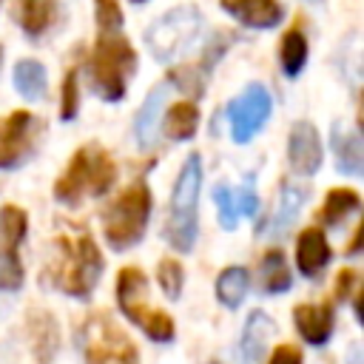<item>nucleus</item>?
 Here are the masks:
<instances>
[{
    "instance_id": "1",
    "label": "nucleus",
    "mask_w": 364,
    "mask_h": 364,
    "mask_svg": "<svg viewBox=\"0 0 364 364\" xmlns=\"http://www.w3.org/2000/svg\"><path fill=\"white\" fill-rule=\"evenodd\" d=\"M102 273V256L85 230L60 233L54 239V253L48 262V279L68 296L85 299Z\"/></svg>"
},
{
    "instance_id": "2",
    "label": "nucleus",
    "mask_w": 364,
    "mask_h": 364,
    "mask_svg": "<svg viewBox=\"0 0 364 364\" xmlns=\"http://www.w3.org/2000/svg\"><path fill=\"white\" fill-rule=\"evenodd\" d=\"M114 179H117V165L111 154L102 145L88 142L74 151L65 171L57 176L54 196L65 205H77L82 196H102L114 185Z\"/></svg>"
},
{
    "instance_id": "3",
    "label": "nucleus",
    "mask_w": 364,
    "mask_h": 364,
    "mask_svg": "<svg viewBox=\"0 0 364 364\" xmlns=\"http://www.w3.org/2000/svg\"><path fill=\"white\" fill-rule=\"evenodd\" d=\"M136 71V51L119 34H100L91 51L88 77L102 100H122L131 74Z\"/></svg>"
},
{
    "instance_id": "4",
    "label": "nucleus",
    "mask_w": 364,
    "mask_h": 364,
    "mask_svg": "<svg viewBox=\"0 0 364 364\" xmlns=\"http://www.w3.org/2000/svg\"><path fill=\"white\" fill-rule=\"evenodd\" d=\"M199 188H202V165H199V156L191 154L182 162V171L176 176L173 196H171V210H168V228H165L168 242L182 253H188L193 247V242H196Z\"/></svg>"
},
{
    "instance_id": "5",
    "label": "nucleus",
    "mask_w": 364,
    "mask_h": 364,
    "mask_svg": "<svg viewBox=\"0 0 364 364\" xmlns=\"http://www.w3.org/2000/svg\"><path fill=\"white\" fill-rule=\"evenodd\" d=\"M148 216H151V193L142 182H134L102 213L105 242L114 250H128L131 245H136L142 239Z\"/></svg>"
},
{
    "instance_id": "6",
    "label": "nucleus",
    "mask_w": 364,
    "mask_h": 364,
    "mask_svg": "<svg viewBox=\"0 0 364 364\" xmlns=\"http://www.w3.org/2000/svg\"><path fill=\"white\" fill-rule=\"evenodd\" d=\"M117 304L154 341H171L173 338V318L148 304V282H145V273L139 267H122L119 270V276H117Z\"/></svg>"
},
{
    "instance_id": "7",
    "label": "nucleus",
    "mask_w": 364,
    "mask_h": 364,
    "mask_svg": "<svg viewBox=\"0 0 364 364\" xmlns=\"http://www.w3.org/2000/svg\"><path fill=\"white\" fill-rule=\"evenodd\" d=\"M202 34V14L196 6H176L168 14H162L145 34L148 48L156 60H176L185 54L196 37Z\"/></svg>"
},
{
    "instance_id": "8",
    "label": "nucleus",
    "mask_w": 364,
    "mask_h": 364,
    "mask_svg": "<svg viewBox=\"0 0 364 364\" xmlns=\"http://www.w3.org/2000/svg\"><path fill=\"white\" fill-rule=\"evenodd\" d=\"M82 355H85V364H139V353L134 341L105 313H94L85 318Z\"/></svg>"
},
{
    "instance_id": "9",
    "label": "nucleus",
    "mask_w": 364,
    "mask_h": 364,
    "mask_svg": "<svg viewBox=\"0 0 364 364\" xmlns=\"http://www.w3.org/2000/svg\"><path fill=\"white\" fill-rule=\"evenodd\" d=\"M28 216L17 205L0 208V290H17L23 284V264L17 247L26 236Z\"/></svg>"
},
{
    "instance_id": "10",
    "label": "nucleus",
    "mask_w": 364,
    "mask_h": 364,
    "mask_svg": "<svg viewBox=\"0 0 364 364\" xmlns=\"http://www.w3.org/2000/svg\"><path fill=\"white\" fill-rule=\"evenodd\" d=\"M270 117V94L264 85L253 82L247 85L230 105H228V119H230V134L236 142H247Z\"/></svg>"
},
{
    "instance_id": "11",
    "label": "nucleus",
    "mask_w": 364,
    "mask_h": 364,
    "mask_svg": "<svg viewBox=\"0 0 364 364\" xmlns=\"http://www.w3.org/2000/svg\"><path fill=\"white\" fill-rule=\"evenodd\" d=\"M37 119L31 111H11L0 119V168H14L23 162L34 145Z\"/></svg>"
},
{
    "instance_id": "12",
    "label": "nucleus",
    "mask_w": 364,
    "mask_h": 364,
    "mask_svg": "<svg viewBox=\"0 0 364 364\" xmlns=\"http://www.w3.org/2000/svg\"><path fill=\"white\" fill-rule=\"evenodd\" d=\"M287 156H290V168L301 176H310L321 168V142H318V131L310 122L301 119L290 128Z\"/></svg>"
},
{
    "instance_id": "13",
    "label": "nucleus",
    "mask_w": 364,
    "mask_h": 364,
    "mask_svg": "<svg viewBox=\"0 0 364 364\" xmlns=\"http://www.w3.org/2000/svg\"><path fill=\"white\" fill-rule=\"evenodd\" d=\"M219 6L250 28H270L284 14L279 0H219Z\"/></svg>"
},
{
    "instance_id": "14",
    "label": "nucleus",
    "mask_w": 364,
    "mask_h": 364,
    "mask_svg": "<svg viewBox=\"0 0 364 364\" xmlns=\"http://www.w3.org/2000/svg\"><path fill=\"white\" fill-rule=\"evenodd\" d=\"M168 88H171V80L154 85L151 94L145 97L142 108L136 111L134 131H136V142H139V148H151V145L156 142V136H159V114H162V108H165Z\"/></svg>"
},
{
    "instance_id": "15",
    "label": "nucleus",
    "mask_w": 364,
    "mask_h": 364,
    "mask_svg": "<svg viewBox=\"0 0 364 364\" xmlns=\"http://www.w3.org/2000/svg\"><path fill=\"white\" fill-rule=\"evenodd\" d=\"M293 324L310 344H324L333 333V307L330 304H299L293 310Z\"/></svg>"
},
{
    "instance_id": "16",
    "label": "nucleus",
    "mask_w": 364,
    "mask_h": 364,
    "mask_svg": "<svg viewBox=\"0 0 364 364\" xmlns=\"http://www.w3.org/2000/svg\"><path fill=\"white\" fill-rule=\"evenodd\" d=\"M333 151H336V168L347 176H358L364 171V148L358 131L336 122L333 125Z\"/></svg>"
},
{
    "instance_id": "17",
    "label": "nucleus",
    "mask_w": 364,
    "mask_h": 364,
    "mask_svg": "<svg viewBox=\"0 0 364 364\" xmlns=\"http://www.w3.org/2000/svg\"><path fill=\"white\" fill-rule=\"evenodd\" d=\"M327 262H330V245H327L321 228H304L299 233V242H296V264H299V273L316 276Z\"/></svg>"
},
{
    "instance_id": "18",
    "label": "nucleus",
    "mask_w": 364,
    "mask_h": 364,
    "mask_svg": "<svg viewBox=\"0 0 364 364\" xmlns=\"http://www.w3.org/2000/svg\"><path fill=\"white\" fill-rule=\"evenodd\" d=\"M270 333H273V321H270L262 310H256V313L247 318L245 336H242V341H239V364H259Z\"/></svg>"
},
{
    "instance_id": "19",
    "label": "nucleus",
    "mask_w": 364,
    "mask_h": 364,
    "mask_svg": "<svg viewBox=\"0 0 364 364\" xmlns=\"http://www.w3.org/2000/svg\"><path fill=\"white\" fill-rule=\"evenodd\" d=\"M54 14H57V3L54 0H20L17 3L20 26L31 37H40L54 23Z\"/></svg>"
},
{
    "instance_id": "20",
    "label": "nucleus",
    "mask_w": 364,
    "mask_h": 364,
    "mask_svg": "<svg viewBox=\"0 0 364 364\" xmlns=\"http://www.w3.org/2000/svg\"><path fill=\"white\" fill-rule=\"evenodd\" d=\"M304 199H307V188L287 182V185L282 188V199H279L276 216L270 219V233H276V236H279V233H284V230L293 225V219L299 216V210H301Z\"/></svg>"
},
{
    "instance_id": "21",
    "label": "nucleus",
    "mask_w": 364,
    "mask_h": 364,
    "mask_svg": "<svg viewBox=\"0 0 364 364\" xmlns=\"http://www.w3.org/2000/svg\"><path fill=\"white\" fill-rule=\"evenodd\" d=\"M279 60H282V71L287 77H296L304 68V63H307V40H304V31L299 26L284 31L282 48H279Z\"/></svg>"
},
{
    "instance_id": "22",
    "label": "nucleus",
    "mask_w": 364,
    "mask_h": 364,
    "mask_svg": "<svg viewBox=\"0 0 364 364\" xmlns=\"http://www.w3.org/2000/svg\"><path fill=\"white\" fill-rule=\"evenodd\" d=\"M196 125H199V111L188 100L171 105L165 114V134L171 139H191L196 134Z\"/></svg>"
},
{
    "instance_id": "23",
    "label": "nucleus",
    "mask_w": 364,
    "mask_h": 364,
    "mask_svg": "<svg viewBox=\"0 0 364 364\" xmlns=\"http://www.w3.org/2000/svg\"><path fill=\"white\" fill-rule=\"evenodd\" d=\"M361 196L353 188H333L321 205V225H338L344 222V216H350L353 210H358Z\"/></svg>"
},
{
    "instance_id": "24",
    "label": "nucleus",
    "mask_w": 364,
    "mask_h": 364,
    "mask_svg": "<svg viewBox=\"0 0 364 364\" xmlns=\"http://www.w3.org/2000/svg\"><path fill=\"white\" fill-rule=\"evenodd\" d=\"M247 284H250V276L245 267H225L216 279V296L225 307H239L247 293Z\"/></svg>"
},
{
    "instance_id": "25",
    "label": "nucleus",
    "mask_w": 364,
    "mask_h": 364,
    "mask_svg": "<svg viewBox=\"0 0 364 364\" xmlns=\"http://www.w3.org/2000/svg\"><path fill=\"white\" fill-rule=\"evenodd\" d=\"M14 88L28 97V100H40L46 91V71L37 60H20L14 65Z\"/></svg>"
},
{
    "instance_id": "26",
    "label": "nucleus",
    "mask_w": 364,
    "mask_h": 364,
    "mask_svg": "<svg viewBox=\"0 0 364 364\" xmlns=\"http://www.w3.org/2000/svg\"><path fill=\"white\" fill-rule=\"evenodd\" d=\"M262 287L267 293H282L290 287V270H287V262L282 256V250H267L262 256Z\"/></svg>"
},
{
    "instance_id": "27",
    "label": "nucleus",
    "mask_w": 364,
    "mask_h": 364,
    "mask_svg": "<svg viewBox=\"0 0 364 364\" xmlns=\"http://www.w3.org/2000/svg\"><path fill=\"white\" fill-rule=\"evenodd\" d=\"M156 279H159V287L165 290L168 299H176L182 293L185 273H182V264L176 259H162L159 267H156Z\"/></svg>"
},
{
    "instance_id": "28",
    "label": "nucleus",
    "mask_w": 364,
    "mask_h": 364,
    "mask_svg": "<svg viewBox=\"0 0 364 364\" xmlns=\"http://www.w3.org/2000/svg\"><path fill=\"white\" fill-rule=\"evenodd\" d=\"M213 202H216V210H219V222L222 228L233 230L236 222H239V208H236V191L233 188H213Z\"/></svg>"
},
{
    "instance_id": "29",
    "label": "nucleus",
    "mask_w": 364,
    "mask_h": 364,
    "mask_svg": "<svg viewBox=\"0 0 364 364\" xmlns=\"http://www.w3.org/2000/svg\"><path fill=\"white\" fill-rule=\"evenodd\" d=\"M80 108V97H77V71L71 68L63 80V102H60V117L63 119H74Z\"/></svg>"
},
{
    "instance_id": "30",
    "label": "nucleus",
    "mask_w": 364,
    "mask_h": 364,
    "mask_svg": "<svg viewBox=\"0 0 364 364\" xmlns=\"http://www.w3.org/2000/svg\"><path fill=\"white\" fill-rule=\"evenodd\" d=\"M97 23L102 28H117L122 23V11L117 0H97Z\"/></svg>"
},
{
    "instance_id": "31",
    "label": "nucleus",
    "mask_w": 364,
    "mask_h": 364,
    "mask_svg": "<svg viewBox=\"0 0 364 364\" xmlns=\"http://www.w3.org/2000/svg\"><path fill=\"white\" fill-rule=\"evenodd\" d=\"M256 205H259L256 191H253L250 185H242V188L236 191V208H239V216H253V213H256Z\"/></svg>"
},
{
    "instance_id": "32",
    "label": "nucleus",
    "mask_w": 364,
    "mask_h": 364,
    "mask_svg": "<svg viewBox=\"0 0 364 364\" xmlns=\"http://www.w3.org/2000/svg\"><path fill=\"white\" fill-rule=\"evenodd\" d=\"M267 364H301V350L293 344H279Z\"/></svg>"
},
{
    "instance_id": "33",
    "label": "nucleus",
    "mask_w": 364,
    "mask_h": 364,
    "mask_svg": "<svg viewBox=\"0 0 364 364\" xmlns=\"http://www.w3.org/2000/svg\"><path fill=\"white\" fill-rule=\"evenodd\" d=\"M353 284H355V270H350V267L338 270V276H336V299H347Z\"/></svg>"
},
{
    "instance_id": "34",
    "label": "nucleus",
    "mask_w": 364,
    "mask_h": 364,
    "mask_svg": "<svg viewBox=\"0 0 364 364\" xmlns=\"http://www.w3.org/2000/svg\"><path fill=\"white\" fill-rule=\"evenodd\" d=\"M361 236H364V225H355V233H353V242L347 245V253H358V247H361Z\"/></svg>"
},
{
    "instance_id": "35",
    "label": "nucleus",
    "mask_w": 364,
    "mask_h": 364,
    "mask_svg": "<svg viewBox=\"0 0 364 364\" xmlns=\"http://www.w3.org/2000/svg\"><path fill=\"white\" fill-rule=\"evenodd\" d=\"M0 60H3V48H0Z\"/></svg>"
},
{
    "instance_id": "36",
    "label": "nucleus",
    "mask_w": 364,
    "mask_h": 364,
    "mask_svg": "<svg viewBox=\"0 0 364 364\" xmlns=\"http://www.w3.org/2000/svg\"><path fill=\"white\" fill-rule=\"evenodd\" d=\"M134 3H142V0H134Z\"/></svg>"
}]
</instances>
